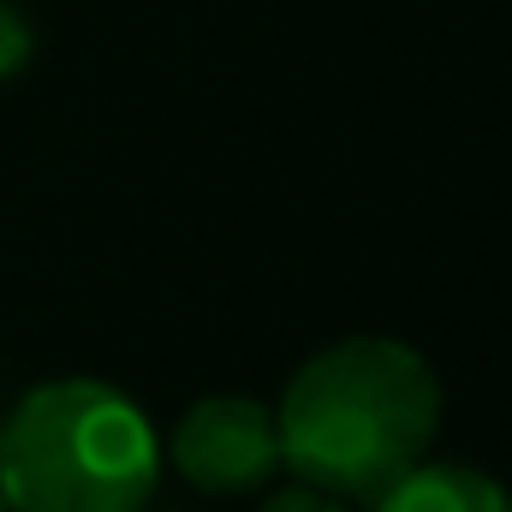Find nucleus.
I'll return each instance as SVG.
<instances>
[{"label":"nucleus","mask_w":512,"mask_h":512,"mask_svg":"<svg viewBox=\"0 0 512 512\" xmlns=\"http://www.w3.org/2000/svg\"><path fill=\"white\" fill-rule=\"evenodd\" d=\"M280 471L334 501H376L423 465L441 429V376L387 334H352L298 364L280 405Z\"/></svg>","instance_id":"obj_1"},{"label":"nucleus","mask_w":512,"mask_h":512,"mask_svg":"<svg viewBox=\"0 0 512 512\" xmlns=\"http://www.w3.org/2000/svg\"><path fill=\"white\" fill-rule=\"evenodd\" d=\"M155 483V423L96 376L30 387L0 423V495L12 512H149Z\"/></svg>","instance_id":"obj_2"},{"label":"nucleus","mask_w":512,"mask_h":512,"mask_svg":"<svg viewBox=\"0 0 512 512\" xmlns=\"http://www.w3.org/2000/svg\"><path fill=\"white\" fill-rule=\"evenodd\" d=\"M167 459L203 495H251L280 471L274 405L245 399V393H209L185 405L167 435Z\"/></svg>","instance_id":"obj_3"},{"label":"nucleus","mask_w":512,"mask_h":512,"mask_svg":"<svg viewBox=\"0 0 512 512\" xmlns=\"http://www.w3.org/2000/svg\"><path fill=\"white\" fill-rule=\"evenodd\" d=\"M370 512H512V489L477 465H411L399 483H387Z\"/></svg>","instance_id":"obj_4"},{"label":"nucleus","mask_w":512,"mask_h":512,"mask_svg":"<svg viewBox=\"0 0 512 512\" xmlns=\"http://www.w3.org/2000/svg\"><path fill=\"white\" fill-rule=\"evenodd\" d=\"M30 54H36L30 18H24L12 0H0V84H6V78H18V72L30 66Z\"/></svg>","instance_id":"obj_5"},{"label":"nucleus","mask_w":512,"mask_h":512,"mask_svg":"<svg viewBox=\"0 0 512 512\" xmlns=\"http://www.w3.org/2000/svg\"><path fill=\"white\" fill-rule=\"evenodd\" d=\"M262 512H346V501H334V495H322V489H304V483H298V489H280Z\"/></svg>","instance_id":"obj_6"},{"label":"nucleus","mask_w":512,"mask_h":512,"mask_svg":"<svg viewBox=\"0 0 512 512\" xmlns=\"http://www.w3.org/2000/svg\"><path fill=\"white\" fill-rule=\"evenodd\" d=\"M0 512H12V507H6V495H0Z\"/></svg>","instance_id":"obj_7"}]
</instances>
